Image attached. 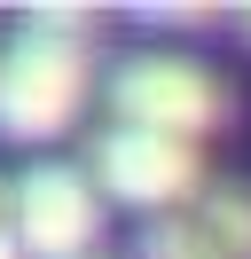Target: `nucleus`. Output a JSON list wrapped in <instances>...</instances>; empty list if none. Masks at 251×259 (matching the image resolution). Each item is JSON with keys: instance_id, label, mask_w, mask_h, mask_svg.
Masks as SVG:
<instances>
[{"instance_id": "obj_7", "label": "nucleus", "mask_w": 251, "mask_h": 259, "mask_svg": "<svg viewBox=\"0 0 251 259\" xmlns=\"http://www.w3.org/2000/svg\"><path fill=\"white\" fill-rule=\"evenodd\" d=\"M94 8H71V0H39V8H24V32H39V39H63V48H87L94 39Z\"/></svg>"}, {"instance_id": "obj_2", "label": "nucleus", "mask_w": 251, "mask_h": 259, "mask_svg": "<svg viewBox=\"0 0 251 259\" xmlns=\"http://www.w3.org/2000/svg\"><path fill=\"white\" fill-rule=\"evenodd\" d=\"M110 110L118 126L141 134H173V142H196L228 118V87H220L212 63L196 55H173V48H141L110 71Z\"/></svg>"}, {"instance_id": "obj_1", "label": "nucleus", "mask_w": 251, "mask_h": 259, "mask_svg": "<svg viewBox=\"0 0 251 259\" xmlns=\"http://www.w3.org/2000/svg\"><path fill=\"white\" fill-rule=\"evenodd\" d=\"M94 95V55L87 48H63V39L39 32H16L0 48V142H55V134L78 126Z\"/></svg>"}, {"instance_id": "obj_4", "label": "nucleus", "mask_w": 251, "mask_h": 259, "mask_svg": "<svg viewBox=\"0 0 251 259\" xmlns=\"http://www.w3.org/2000/svg\"><path fill=\"white\" fill-rule=\"evenodd\" d=\"M94 196H118V204L134 212H181L204 196V157L196 142H173V134H141V126H110L102 142H94Z\"/></svg>"}, {"instance_id": "obj_10", "label": "nucleus", "mask_w": 251, "mask_h": 259, "mask_svg": "<svg viewBox=\"0 0 251 259\" xmlns=\"http://www.w3.org/2000/svg\"><path fill=\"white\" fill-rule=\"evenodd\" d=\"M235 24H243V39H251V8H243V16H235Z\"/></svg>"}, {"instance_id": "obj_8", "label": "nucleus", "mask_w": 251, "mask_h": 259, "mask_svg": "<svg viewBox=\"0 0 251 259\" xmlns=\"http://www.w3.org/2000/svg\"><path fill=\"white\" fill-rule=\"evenodd\" d=\"M149 24H165V32H204L212 24V8H196V0H157V8H141Z\"/></svg>"}, {"instance_id": "obj_6", "label": "nucleus", "mask_w": 251, "mask_h": 259, "mask_svg": "<svg viewBox=\"0 0 251 259\" xmlns=\"http://www.w3.org/2000/svg\"><path fill=\"white\" fill-rule=\"evenodd\" d=\"M134 259H220V251H212V236L188 212H165V220H149L134 236Z\"/></svg>"}, {"instance_id": "obj_5", "label": "nucleus", "mask_w": 251, "mask_h": 259, "mask_svg": "<svg viewBox=\"0 0 251 259\" xmlns=\"http://www.w3.org/2000/svg\"><path fill=\"white\" fill-rule=\"evenodd\" d=\"M188 220L212 236L220 259H251V181H204V196H196Z\"/></svg>"}, {"instance_id": "obj_3", "label": "nucleus", "mask_w": 251, "mask_h": 259, "mask_svg": "<svg viewBox=\"0 0 251 259\" xmlns=\"http://www.w3.org/2000/svg\"><path fill=\"white\" fill-rule=\"evenodd\" d=\"M8 236L16 259H94L102 236V196H94L87 165H24L8 181Z\"/></svg>"}, {"instance_id": "obj_9", "label": "nucleus", "mask_w": 251, "mask_h": 259, "mask_svg": "<svg viewBox=\"0 0 251 259\" xmlns=\"http://www.w3.org/2000/svg\"><path fill=\"white\" fill-rule=\"evenodd\" d=\"M0 259H16V236H8V181H0Z\"/></svg>"}]
</instances>
